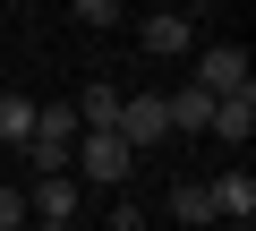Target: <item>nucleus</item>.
I'll list each match as a JSON object with an SVG mask.
<instances>
[{
  "mask_svg": "<svg viewBox=\"0 0 256 231\" xmlns=\"http://www.w3.org/2000/svg\"><path fill=\"white\" fill-rule=\"evenodd\" d=\"M128 171H137V154H128L111 129H86L77 146H68V180H94V188H120Z\"/></svg>",
  "mask_w": 256,
  "mask_h": 231,
  "instance_id": "f257e3e1",
  "label": "nucleus"
},
{
  "mask_svg": "<svg viewBox=\"0 0 256 231\" xmlns=\"http://www.w3.org/2000/svg\"><path fill=\"white\" fill-rule=\"evenodd\" d=\"M111 137H120L128 154L146 163V154L171 137V120H162V94H120V120H111Z\"/></svg>",
  "mask_w": 256,
  "mask_h": 231,
  "instance_id": "f03ea898",
  "label": "nucleus"
},
{
  "mask_svg": "<svg viewBox=\"0 0 256 231\" xmlns=\"http://www.w3.org/2000/svg\"><path fill=\"white\" fill-rule=\"evenodd\" d=\"M196 94H214V103L222 94H248V52L239 43H205L196 52Z\"/></svg>",
  "mask_w": 256,
  "mask_h": 231,
  "instance_id": "7ed1b4c3",
  "label": "nucleus"
},
{
  "mask_svg": "<svg viewBox=\"0 0 256 231\" xmlns=\"http://www.w3.org/2000/svg\"><path fill=\"white\" fill-rule=\"evenodd\" d=\"M137 43H146L154 60H180V52H196V18H180V9H154V18H137Z\"/></svg>",
  "mask_w": 256,
  "mask_h": 231,
  "instance_id": "20e7f679",
  "label": "nucleus"
},
{
  "mask_svg": "<svg viewBox=\"0 0 256 231\" xmlns=\"http://www.w3.org/2000/svg\"><path fill=\"white\" fill-rule=\"evenodd\" d=\"M205 197H214V222H230V231H248V222H256V180H248L239 163H230L222 180H205Z\"/></svg>",
  "mask_w": 256,
  "mask_h": 231,
  "instance_id": "39448f33",
  "label": "nucleus"
},
{
  "mask_svg": "<svg viewBox=\"0 0 256 231\" xmlns=\"http://www.w3.org/2000/svg\"><path fill=\"white\" fill-rule=\"evenodd\" d=\"M26 214H34L43 231H68V222H77V180H68V171H60V180H34V188H26Z\"/></svg>",
  "mask_w": 256,
  "mask_h": 231,
  "instance_id": "423d86ee",
  "label": "nucleus"
},
{
  "mask_svg": "<svg viewBox=\"0 0 256 231\" xmlns=\"http://www.w3.org/2000/svg\"><path fill=\"white\" fill-rule=\"evenodd\" d=\"M162 120H171V137H205L214 129V94H196V86L162 94Z\"/></svg>",
  "mask_w": 256,
  "mask_h": 231,
  "instance_id": "0eeeda50",
  "label": "nucleus"
},
{
  "mask_svg": "<svg viewBox=\"0 0 256 231\" xmlns=\"http://www.w3.org/2000/svg\"><path fill=\"white\" fill-rule=\"evenodd\" d=\"M214 137H222V146H248V137H256V94H222V103H214Z\"/></svg>",
  "mask_w": 256,
  "mask_h": 231,
  "instance_id": "6e6552de",
  "label": "nucleus"
},
{
  "mask_svg": "<svg viewBox=\"0 0 256 231\" xmlns=\"http://www.w3.org/2000/svg\"><path fill=\"white\" fill-rule=\"evenodd\" d=\"M77 137H86V129H77V103H34V146H60V154H68Z\"/></svg>",
  "mask_w": 256,
  "mask_h": 231,
  "instance_id": "1a4fd4ad",
  "label": "nucleus"
},
{
  "mask_svg": "<svg viewBox=\"0 0 256 231\" xmlns=\"http://www.w3.org/2000/svg\"><path fill=\"white\" fill-rule=\"evenodd\" d=\"M171 222H180V231H214V197H205V180H180V188H171Z\"/></svg>",
  "mask_w": 256,
  "mask_h": 231,
  "instance_id": "9d476101",
  "label": "nucleus"
},
{
  "mask_svg": "<svg viewBox=\"0 0 256 231\" xmlns=\"http://www.w3.org/2000/svg\"><path fill=\"white\" fill-rule=\"evenodd\" d=\"M0 146H34V94H0Z\"/></svg>",
  "mask_w": 256,
  "mask_h": 231,
  "instance_id": "9b49d317",
  "label": "nucleus"
},
{
  "mask_svg": "<svg viewBox=\"0 0 256 231\" xmlns=\"http://www.w3.org/2000/svg\"><path fill=\"white\" fill-rule=\"evenodd\" d=\"M120 120V86H86L77 94V129H111Z\"/></svg>",
  "mask_w": 256,
  "mask_h": 231,
  "instance_id": "f8f14e48",
  "label": "nucleus"
},
{
  "mask_svg": "<svg viewBox=\"0 0 256 231\" xmlns=\"http://www.w3.org/2000/svg\"><path fill=\"white\" fill-rule=\"evenodd\" d=\"M77 26H128L120 0H77Z\"/></svg>",
  "mask_w": 256,
  "mask_h": 231,
  "instance_id": "ddd939ff",
  "label": "nucleus"
},
{
  "mask_svg": "<svg viewBox=\"0 0 256 231\" xmlns=\"http://www.w3.org/2000/svg\"><path fill=\"white\" fill-rule=\"evenodd\" d=\"M26 222V188H9V180H0V231H18Z\"/></svg>",
  "mask_w": 256,
  "mask_h": 231,
  "instance_id": "4468645a",
  "label": "nucleus"
},
{
  "mask_svg": "<svg viewBox=\"0 0 256 231\" xmlns=\"http://www.w3.org/2000/svg\"><path fill=\"white\" fill-rule=\"evenodd\" d=\"M102 231H146V214H137V205H120V214H111Z\"/></svg>",
  "mask_w": 256,
  "mask_h": 231,
  "instance_id": "2eb2a0df",
  "label": "nucleus"
},
{
  "mask_svg": "<svg viewBox=\"0 0 256 231\" xmlns=\"http://www.w3.org/2000/svg\"><path fill=\"white\" fill-rule=\"evenodd\" d=\"M214 231H230V222H214Z\"/></svg>",
  "mask_w": 256,
  "mask_h": 231,
  "instance_id": "dca6fc26",
  "label": "nucleus"
}]
</instances>
